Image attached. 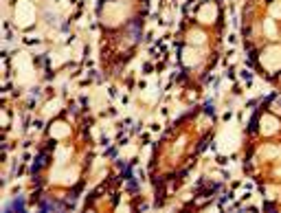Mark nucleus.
I'll use <instances>...</instances> for the list:
<instances>
[{
    "instance_id": "f257e3e1",
    "label": "nucleus",
    "mask_w": 281,
    "mask_h": 213,
    "mask_svg": "<svg viewBox=\"0 0 281 213\" xmlns=\"http://www.w3.org/2000/svg\"><path fill=\"white\" fill-rule=\"evenodd\" d=\"M255 130H257V114L250 119V125H248V132H255Z\"/></svg>"
}]
</instances>
